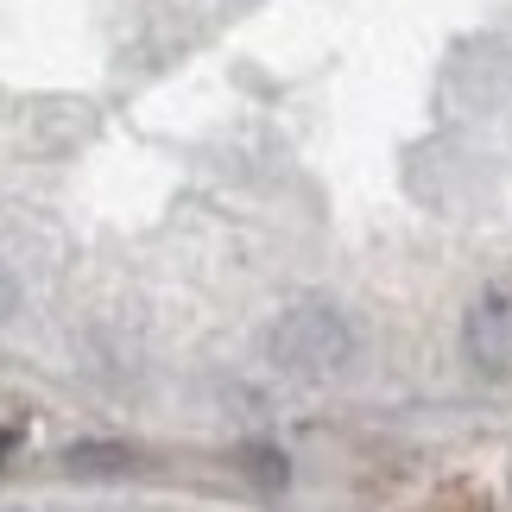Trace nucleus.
Segmentation results:
<instances>
[{
  "mask_svg": "<svg viewBox=\"0 0 512 512\" xmlns=\"http://www.w3.org/2000/svg\"><path fill=\"white\" fill-rule=\"evenodd\" d=\"M462 348L487 380H512V279H494L475 304H468Z\"/></svg>",
  "mask_w": 512,
  "mask_h": 512,
  "instance_id": "f03ea898",
  "label": "nucleus"
},
{
  "mask_svg": "<svg viewBox=\"0 0 512 512\" xmlns=\"http://www.w3.org/2000/svg\"><path fill=\"white\" fill-rule=\"evenodd\" d=\"M348 348H354V336L329 304H298L272 329V354H279L291 373H329V367L348 361Z\"/></svg>",
  "mask_w": 512,
  "mask_h": 512,
  "instance_id": "f257e3e1",
  "label": "nucleus"
}]
</instances>
